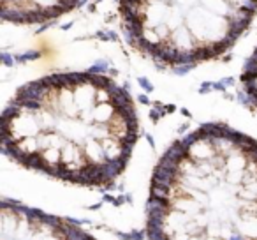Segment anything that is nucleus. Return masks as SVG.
Instances as JSON below:
<instances>
[{
    "instance_id": "4",
    "label": "nucleus",
    "mask_w": 257,
    "mask_h": 240,
    "mask_svg": "<svg viewBox=\"0 0 257 240\" xmlns=\"http://www.w3.org/2000/svg\"><path fill=\"white\" fill-rule=\"evenodd\" d=\"M241 82H243V89L246 92V97L257 108V48L253 50V53L250 55L248 62H246Z\"/></svg>"
},
{
    "instance_id": "3",
    "label": "nucleus",
    "mask_w": 257,
    "mask_h": 240,
    "mask_svg": "<svg viewBox=\"0 0 257 240\" xmlns=\"http://www.w3.org/2000/svg\"><path fill=\"white\" fill-rule=\"evenodd\" d=\"M2 18L15 25H39L71 13L83 0H0Z\"/></svg>"
},
{
    "instance_id": "2",
    "label": "nucleus",
    "mask_w": 257,
    "mask_h": 240,
    "mask_svg": "<svg viewBox=\"0 0 257 240\" xmlns=\"http://www.w3.org/2000/svg\"><path fill=\"white\" fill-rule=\"evenodd\" d=\"M133 46L171 67L220 57L248 29L257 0H120Z\"/></svg>"
},
{
    "instance_id": "1",
    "label": "nucleus",
    "mask_w": 257,
    "mask_h": 240,
    "mask_svg": "<svg viewBox=\"0 0 257 240\" xmlns=\"http://www.w3.org/2000/svg\"><path fill=\"white\" fill-rule=\"evenodd\" d=\"M138 140L127 90L100 72H58L22 87L2 118V148L25 168L109 186Z\"/></svg>"
}]
</instances>
